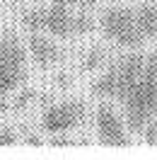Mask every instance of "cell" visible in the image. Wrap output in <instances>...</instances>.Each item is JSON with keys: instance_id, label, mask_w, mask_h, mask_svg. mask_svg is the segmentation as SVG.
I'll return each mask as SVG.
<instances>
[{"instance_id": "5", "label": "cell", "mask_w": 157, "mask_h": 160, "mask_svg": "<svg viewBox=\"0 0 157 160\" xmlns=\"http://www.w3.org/2000/svg\"><path fill=\"white\" fill-rule=\"evenodd\" d=\"M29 56L39 68H49L60 61V49L56 46L53 39L44 37V34H34L29 39Z\"/></svg>"}, {"instance_id": "9", "label": "cell", "mask_w": 157, "mask_h": 160, "mask_svg": "<svg viewBox=\"0 0 157 160\" xmlns=\"http://www.w3.org/2000/svg\"><path fill=\"white\" fill-rule=\"evenodd\" d=\"M143 78L157 80V53H152L150 58H145V66H143Z\"/></svg>"}, {"instance_id": "6", "label": "cell", "mask_w": 157, "mask_h": 160, "mask_svg": "<svg viewBox=\"0 0 157 160\" xmlns=\"http://www.w3.org/2000/svg\"><path fill=\"white\" fill-rule=\"evenodd\" d=\"M133 17H136V24L140 29V34H143V39L157 37V5L155 2H143L133 12Z\"/></svg>"}, {"instance_id": "3", "label": "cell", "mask_w": 157, "mask_h": 160, "mask_svg": "<svg viewBox=\"0 0 157 160\" xmlns=\"http://www.w3.org/2000/svg\"><path fill=\"white\" fill-rule=\"evenodd\" d=\"M97 136L107 146H126L128 143L123 124L109 104H102L97 109Z\"/></svg>"}, {"instance_id": "13", "label": "cell", "mask_w": 157, "mask_h": 160, "mask_svg": "<svg viewBox=\"0 0 157 160\" xmlns=\"http://www.w3.org/2000/svg\"><path fill=\"white\" fill-rule=\"evenodd\" d=\"M75 2L80 5V10H85V12H89L94 5H97V0H75Z\"/></svg>"}, {"instance_id": "12", "label": "cell", "mask_w": 157, "mask_h": 160, "mask_svg": "<svg viewBox=\"0 0 157 160\" xmlns=\"http://www.w3.org/2000/svg\"><path fill=\"white\" fill-rule=\"evenodd\" d=\"M145 138L150 141V143H157V119L147 126V131H145Z\"/></svg>"}, {"instance_id": "7", "label": "cell", "mask_w": 157, "mask_h": 160, "mask_svg": "<svg viewBox=\"0 0 157 160\" xmlns=\"http://www.w3.org/2000/svg\"><path fill=\"white\" fill-rule=\"evenodd\" d=\"M94 92H97V95H104V97H114V92H116V73L111 70L104 78H99L97 85H94Z\"/></svg>"}, {"instance_id": "14", "label": "cell", "mask_w": 157, "mask_h": 160, "mask_svg": "<svg viewBox=\"0 0 157 160\" xmlns=\"http://www.w3.org/2000/svg\"><path fill=\"white\" fill-rule=\"evenodd\" d=\"M53 2H58V5H73L75 0H53Z\"/></svg>"}, {"instance_id": "1", "label": "cell", "mask_w": 157, "mask_h": 160, "mask_svg": "<svg viewBox=\"0 0 157 160\" xmlns=\"http://www.w3.org/2000/svg\"><path fill=\"white\" fill-rule=\"evenodd\" d=\"M102 29L109 39H114L121 46H140L143 34L136 24L133 12L126 8H111L102 15Z\"/></svg>"}, {"instance_id": "2", "label": "cell", "mask_w": 157, "mask_h": 160, "mask_svg": "<svg viewBox=\"0 0 157 160\" xmlns=\"http://www.w3.org/2000/svg\"><path fill=\"white\" fill-rule=\"evenodd\" d=\"M85 102L80 100H70L63 102V104H56V107H49L44 112V129L49 133H68L70 129H75L80 121L85 119Z\"/></svg>"}, {"instance_id": "4", "label": "cell", "mask_w": 157, "mask_h": 160, "mask_svg": "<svg viewBox=\"0 0 157 160\" xmlns=\"http://www.w3.org/2000/svg\"><path fill=\"white\" fill-rule=\"evenodd\" d=\"M39 32H49L53 37H70L73 34V15L68 5L53 2L46 10H39Z\"/></svg>"}, {"instance_id": "8", "label": "cell", "mask_w": 157, "mask_h": 160, "mask_svg": "<svg viewBox=\"0 0 157 160\" xmlns=\"http://www.w3.org/2000/svg\"><path fill=\"white\" fill-rule=\"evenodd\" d=\"M92 27H94V22L85 10L73 15V34H87V32H92Z\"/></svg>"}, {"instance_id": "11", "label": "cell", "mask_w": 157, "mask_h": 160, "mask_svg": "<svg viewBox=\"0 0 157 160\" xmlns=\"http://www.w3.org/2000/svg\"><path fill=\"white\" fill-rule=\"evenodd\" d=\"M15 141H17V136H15L12 131H0V146H10Z\"/></svg>"}, {"instance_id": "10", "label": "cell", "mask_w": 157, "mask_h": 160, "mask_svg": "<svg viewBox=\"0 0 157 160\" xmlns=\"http://www.w3.org/2000/svg\"><path fill=\"white\" fill-rule=\"evenodd\" d=\"M102 56H104V53H102L99 49H94V51H92V53L87 56V58H85V70H94V68H99V63H102Z\"/></svg>"}]
</instances>
